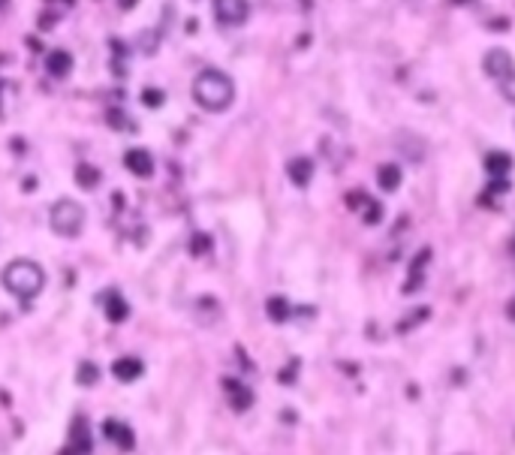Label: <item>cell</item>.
Wrapping results in <instances>:
<instances>
[{
    "mask_svg": "<svg viewBox=\"0 0 515 455\" xmlns=\"http://www.w3.org/2000/svg\"><path fill=\"white\" fill-rule=\"evenodd\" d=\"M193 97L196 103L208 112H226L235 100V85L226 73L220 70H202L193 82Z\"/></svg>",
    "mask_w": 515,
    "mask_h": 455,
    "instance_id": "6da1fadb",
    "label": "cell"
},
{
    "mask_svg": "<svg viewBox=\"0 0 515 455\" xmlns=\"http://www.w3.org/2000/svg\"><path fill=\"white\" fill-rule=\"evenodd\" d=\"M4 287L9 289L16 299L31 301L43 293L45 287V272L36 265L33 259H12L4 269Z\"/></svg>",
    "mask_w": 515,
    "mask_h": 455,
    "instance_id": "7a4b0ae2",
    "label": "cell"
},
{
    "mask_svg": "<svg viewBox=\"0 0 515 455\" xmlns=\"http://www.w3.org/2000/svg\"><path fill=\"white\" fill-rule=\"evenodd\" d=\"M48 220H52V230L58 235H79L82 226H85V208L79 202L72 199H60L52 205V214H48Z\"/></svg>",
    "mask_w": 515,
    "mask_h": 455,
    "instance_id": "3957f363",
    "label": "cell"
},
{
    "mask_svg": "<svg viewBox=\"0 0 515 455\" xmlns=\"http://www.w3.org/2000/svg\"><path fill=\"white\" fill-rule=\"evenodd\" d=\"M482 67L494 82H506L509 75H515V60H512V55L506 52V48H488Z\"/></svg>",
    "mask_w": 515,
    "mask_h": 455,
    "instance_id": "277c9868",
    "label": "cell"
},
{
    "mask_svg": "<svg viewBox=\"0 0 515 455\" xmlns=\"http://www.w3.org/2000/svg\"><path fill=\"white\" fill-rule=\"evenodd\" d=\"M94 449V437H91V428L82 416H75L72 425H70V444L64 449V455H91Z\"/></svg>",
    "mask_w": 515,
    "mask_h": 455,
    "instance_id": "5b68a950",
    "label": "cell"
},
{
    "mask_svg": "<svg viewBox=\"0 0 515 455\" xmlns=\"http://www.w3.org/2000/svg\"><path fill=\"white\" fill-rule=\"evenodd\" d=\"M211 6H215V18L220 24H242L247 18V0H211Z\"/></svg>",
    "mask_w": 515,
    "mask_h": 455,
    "instance_id": "8992f818",
    "label": "cell"
},
{
    "mask_svg": "<svg viewBox=\"0 0 515 455\" xmlns=\"http://www.w3.org/2000/svg\"><path fill=\"white\" fill-rule=\"evenodd\" d=\"M124 166H127L136 178H151V175H154V157H151L145 148H130L127 154H124Z\"/></svg>",
    "mask_w": 515,
    "mask_h": 455,
    "instance_id": "52a82bcc",
    "label": "cell"
},
{
    "mask_svg": "<svg viewBox=\"0 0 515 455\" xmlns=\"http://www.w3.org/2000/svg\"><path fill=\"white\" fill-rule=\"evenodd\" d=\"M103 434H106V437H109L118 449H124V452L136 449V434H133V428H130V425H124V422H118V419H106Z\"/></svg>",
    "mask_w": 515,
    "mask_h": 455,
    "instance_id": "ba28073f",
    "label": "cell"
},
{
    "mask_svg": "<svg viewBox=\"0 0 515 455\" xmlns=\"http://www.w3.org/2000/svg\"><path fill=\"white\" fill-rule=\"evenodd\" d=\"M112 374H115L121 383H133V380H139V377L145 374V365H142V359H136V356H121V359L112 362Z\"/></svg>",
    "mask_w": 515,
    "mask_h": 455,
    "instance_id": "9c48e42d",
    "label": "cell"
},
{
    "mask_svg": "<svg viewBox=\"0 0 515 455\" xmlns=\"http://www.w3.org/2000/svg\"><path fill=\"white\" fill-rule=\"evenodd\" d=\"M103 311H106V320H109L112 326H121L124 320L130 317V305H127V299H124L121 293H106Z\"/></svg>",
    "mask_w": 515,
    "mask_h": 455,
    "instance_id": "30bf717a",
    "label": "cell"
},
{
    "mask_svg": "<svg viewBox=\"0 0 515 455\" xmlns=\"http://www.w3.org/2000/svg\"><path fill=\"white\" fill-rule=\"evenodd\" d=\"M286 175L296 187H308L310 178H313V160L310 157H293L286 163Z\"/></svg>",
    "mask_w": 515,
    "mask_h": 455,
    "instance_id": "8fae6325",
    "label": "cell"
},
{
    "mask_svg": "<svg viewBox=\"0 0 515 455\" xmlns=\"http://www.w3.org/2000/svg\"><path fill=\"white\" fill-rule=\"evenodd\" d=\"M223 389H226V395H229V404H232V410H250V404H254V392H250L244 383H238V380H223Z\"/></svg>",
    "mask_w": 515,
    "mask_h": 455,
    "instance_id": "7c38bea8",
    "label": "cell"
},
{
    "mask_svg": "<svg viewBox=\"0 0 515 455\" xmlns=\"http://www.w3.org/2000/svg\"><path fill=\"white\" fill-rule=\"evenodd\" d=\"M72 70V55L64 52V48H55V52L45 55V73L55 75V79H64V75Z\"/></svg>",
    "mask_w": 515,
    "mask_h": 455,
    "instance_id": "4fadbf2b",
    "label": "cell"
},
{
    "mask_svg": "<svg viewBox=\"0 0 515 455\" xmlns=\"http://www.w3.org/2000/svg\"><path fill=\"white\" fill-rule=\"evenodd\" d=\"M376 181H380V187L386 193H392L401 187V166L398 163H383L380 169H376Z\"/></svg>",
    "mask_w": 515,
    "mask_h": 455,
    "instance_id": "5bb4252c",
    "label": "cell"
},
{
    "mask_svg": "<svg viewBox=\"0 0 515 455\" xmlns=\"http://www.w3.org/2000/svg\"><path fill=\"white\" fill-rule=\"evenodd\" d=\"M75 181H79L82 191H94V187H99V181H103V175H99V169L91 166V163H79V166H75Z\"/></svg>",
    "mask_w": 515,
    "mask_h": 455,
    "instance_id": "9a60e30c",
    "label": "cell"
},
{
    "mask_svg": "<svg viewBox=\"0 0 515 455\" xmlns=\"http://www.w3.org/2000/svg\"><path fill=\"white\" fill-rule=\"evenodd\" d=\"M266 314H269L271 323H286V320H290V314H293V308H290V301H286L283 296H271L266 301Z\"/></svg>",
    "mask_w": 515,
    "mask_h": 455,
    "instance_id": "2e32d148",
    "label": "cell"
},
{
    "mask_svg": "<svg viewBox=\"0 0 515 455\" xmlns=\"http://www.w3.org/2000/svg\"><path fill=\"white\" fill-rule=\"evenodd\" d=\"M509 166H512V157L506 154V151H492V154L485 157V169L492 175H506Z\"/></svg>",
    "mask_w": 515,
    "mask_h": 455,
    "instance_id": "e0dca14e",
    "label": "cell"
},
{
    "mask_svg": "<svg viewBox=\"0 0 515 455\" xmlns=\"http://www.w3.org/2000/svg\"><path fill=\"white\" fill-rule=\"evenodd\" d=\"M79 386H94L99 380V365L97 362H82L79 365V374H75Z\"/></svg>",
    "mask_w": 515,
    "mask_h": 455,
    "instance_id": "ac0fdd59",
    "label": "cell"
},
{
    "mask_svg": "<svg viewBox=\"0 0 515 455\" xmlns=\"http://www.w3.org/2000/svg\"><path fill=\"white\" fill-rule=\"evenodd\" d=\"M106 118H109V127H112V130H136V124H133L127 115H124L121 109H109Z\"/></svg>",
    "mask_w": 515,
    "mask_h": 455,
    "instance_id": "d6986e66",
    "label": "cell"
},
{
    "mask_svg": "<svg viewBox=\"0 0 515 455\" xmlns=\"http://www.w3.org/2000/svg\"><path fill=\"white\" fill-rule=\"evenodd\" d=\"M428 257H431V250H422V254L416 257V262H413V269H410V281L404 284V289H407V293H413V289L419 287V265H425V262H428Z\"/></svg>",
    "mask_w": 515,
    "mask_h": 455,
    "instance_id": "ffe728a7",
    "label": "cell"
},
{
    "mask_svg": "<svg viewBox=\"0 0 515 455\" xmlns=\"http://www.w3.org/2000/svg\"><path fill=\"white\" fill-rule=\"evenodd\" d=\"M211 250V238L205 235V232H196L193 238H190V254L193 257H205Z\"/></svg>",
    "mask_w": 515,
    "mask_h": 455,
    "instance_id": "44dd1931",
    "label": "cell"
},
{
    "mask_svg": "<svg viewBox=\"0 0 515 455\" xmlns=\"http://www.w3.org/2000/svg\"><path fill=\"white\" fill-rule=\"evenodd\" d=\"M142 103L148 109H160L163 106V94L157 91V87H145V91H142Z\"/></svg>",
    "mask_w": 515,
    "mask_h": 455,
    "instance_id": "7402d4cb",
    "label": "cell"
},
{
    "mask_svg": "<svg viewBox=\"0 0 515 455\" xmlns=\"http://www.w3.org/2000/svg\"><path fill=\"white\" fill-rule=\"evenodd\" d=\"M380 220H383V205H380V202H371V199H368L365 223H380Z\"/></svg>",
    "mask_w": 515,
    "mask_h": 455,
    "instance_id": "603a6c76",
    "label": "cell"
},
{
    "mask_svg": "<svg viewBox=\"0 0 515 455\" xmlns=\"http://www.w3.org/2000/svg\"><path fill=\"white\" fill-rule=\"evenodd\" d=\"M500 94H504L509 103H515V75H509L506 82H500Z\"/></svg>",
    "mask_w": 515,
    "mask_h": 455,
    "instance_id": "cb8c5ba5",
    "label": "cell"
},
{
    "mask_svg": "<svg viewBox=\"0 0 515 455\" xmlns=\"http://www.w3.org/2000/svg\"><path fill=\"white\" fill-rule=\"evenodd\" d=\"M118 6H121V9H133L136 0H118Z\"/></svg>",
    "mask_w": 515,
    "mask_h": 455,
    "instance_id": "d4e9b609",
    "label": "cell"
},
{
    "mask_svg": "<svg viewBox=\"0 0 515 455\" xmlns=\"http://www.w3.org/2000/svg\"><path fill=\"white\" fill-rule=\"evenodd\" d=\"M9 6V0H0V9H6Z\"/></svg>",
    "mask_w": 515,
    "mask_h": 455,
    "instance_id": "484cf974",
    "label": "cell"
},
{
    "mask_svg": "<svg viewBox=\"0 0 515 455\" xmlns=\"http://www.w3.org/2000/svg\"><path fill=\"white\" fill-rule=\"evenodd\" d=\"M455 4H470V0H455Z\"/></svg>",
    "mask_w": 515,
    "mask_h": 455,
    "instance_id": "4316f807",
    "label": "cell"
}]
</instances>
